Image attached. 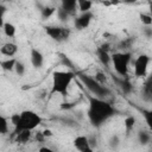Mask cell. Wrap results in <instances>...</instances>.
I'll use <instances>...</instances> for the list:
<instances>
[{
	"label": "cell",
	"instance_id": "cell-1",
	"mask_svg": "<svg viewBox=\"0 0 152 152\" xmlns=\"http://www.w3.org/2000/svg\"><path fill=\"white\" fill-rule=\"evenodd\" d=\"M116 114L115 107L106 101L104 99L96 97L93 95L88 96V110L87 115L89 119V122L99 128L101 127L104 122H107L110 118H113Z\"/></svg>",
	"mask_w": 152,
	"mask_h": 152
},
{
	"label": "cell",
	"instance_id": "cell-2",
	"mask_svg": "<svg viewBox=\"0 0 152 152\" xmlns=\"http://www.w3.org/2000/svg\"><path fill=\"white\" fill-rule=\"evenodd\" d=\"M10 122L14 127L13 134H17L21 131H34L43 122V118L34 110L25 109L20 113L12 114L10 118Z\"/></svg>",
	"mask_w": 152,
	"mask_h": 152
},
{
	"label": "cell",
	"instance_id": "cell-3",
	"mask_svg": "<svg viewBox=\"0 0 152 152\" xmlns=\"http://www.w3.org/2000/svg\"><path fill=\"white\" fill-rule=\"evenodd\" d=\"M76 75L74 71L70 70H56L52 72V80H51V89H50V96L53 95H61L66 96L68 90L70 88V84L75 80Z\"/></svg>",
	"mask_w": 152,
	"mask_h": 152
},
{
	"label": "cell",
	"instance_id": "cell-4",
	"mask_svg": "<svg viewBox=\"0 0 152 152\" xmlns=\"http://www.w3.org/2000/svg\"><path fill=\"white\" fill-rule=\"evenodd\" d=\"M131 62H132V53L129 51H116L112 53V65L115 72L122 78H125L128 75Z\"/></svg>",
	"mask_w": 152,
	"mask_h": 152
},
{
	"label": "cell",
	"instance_id": "cell-5",
	"mask_svg": "<svg viewBox=\"0 0 152 152\" xmlns=\"http://www.w3.org/2000/svg\"><path fill=\"white\" fill-rule=\"evenodd\" d=\"M80 81L84 84V87L91 93L93 96H96V97H101L103 99L104 96H108L110 94V90L107 86L104 84H101L100 82H97L95 80V77H91L89 75H84V74H81L80 76Z\"/></svg>",
	"mask_w": 152,
	"mask_h": 152
},
{
	"label": "cell",
	"instance_id": "cell-6",
	"mask_svg": "<svg viewBox=\"0 0 152 152\" xmlns=\"http://www.w3.org/2000/svg\"><path fill=\"white\" fill-rule=\"evenodd\" d=\"M45 33L55 42L62 43L69 39L71 34V30L65 26H58V25H49L44 27Z\"/></svg>",
	"mask_w": 152,
	"mask_h": 152
},
{
	"label": "cell",
	"instance_id": "cell-7",
	"mask_svg": "<svg viewBox=\"0 0 152 152\" xmlns=\"http://www.w3.org/2000/svg\"><path fill=\"white\" fill-rule=\"evenodd\" d=\"M151 58L146 53H141L139 55L134 62H133V71H134V76L138 78H145L147 76V71H148V65H150Z\"/></svg>",
	"mask_w": 152,
	"mask_h": 152
},
{
	"label": "cell",
	"instance_id": "cell-8",
	"mask_svg": "<svg viewBox=\"0 0 152 152\" xmlns=\"http://www.w3.org/2000/svg\"><path fill=\"white\" fill-rule=\"evenodd\" d=\"M72 145L78 152H93L91 142L87 135H83V134L77 135L72 140Z\"/></svg>",
	"mask_w": 152,
	"mask_h": 152
},
{
	"label": "cell",
	"instance_id": "cell-9",
	"mask_svg": "<svg viewBox=\"0 0 152 152\" xmlns=\"http://www.w3.org/2000/svg\"><path fill=\"white\" fill-rule=\"evenodd\" d=\"M93 18H94V14H93L91 12L80 13L78 15L75 17V19H74V25H75V27H76L77 30H84V28H87V27L90 25Z\"/></svg>",
	"mask_w": 152,
	"mask_h": 152
},
{
	"label": "cell",
	"instance_id": "cell-10",
	"mask_svg": "<svg viewBox=\"0 0 152 152\" xmlns=\"http://www.w3.org/2000/svg\"><path fill=\"white\" fill-rule=\"evenodd\" d=\"M96 56L100 61V63L104 66H109L112 64V55L108 51V44H103L100 48L96 49Z\"/></svg>",
	"mask_w": 152,
	"mask_h": 152
},
{
	"label": "cell",
	"instance_id": "cell-11",
	"mask_svg": "<svg viewBox=\"0 0 152 152\" xmlns=\"http://www.w3.org/2000/svg\"><path fill=\"white\" fill-rule=\"evenodd\" d=\"M30 61H31V65L34 69H39L44 64V55L38 49L32 48L30 51Z\"/></svg>",
	"mask_w": 152,
	"mask_h": 152
},
{
	"label": "cell",
	"instance_id": "cell-12",
	"mask_svg": "<svg viewBox=\"0 0 152 152\" xmlns=\"http://www.w3.org/2000/svg\"><path fill=\"white\" fill-rule=\"evenodd\" d=\"M0 52H1L2 56H6L8 58H13V56H15L17 52H18V45L15 43H12V42L5 43L1 46Z\"/></svg>",
	"mask_w": 152,
	"mask_h": 152
},
{
	"label": "cell",
	"instance_id": "cell-13",
	"mask_svg": "<svg viewBox=\"0 0 152 152\" xmlns=\"http://www.w3.org/2000/svg\"><path fill=\"white\" fill-rule=\"evenodd\" d=\"M61 8L64 10L70 17H75L78 7H77V0H64L61 4Z\"/></svg>",
	"mask_w": 152,
	"mask_h": 152
},
{
	"label": "cell",
	"instance_id": "cell-14",
	"mask_svg": "<svg viewBox=\"0 0 152 152\" xmlns=\"http://www.w3.org/2000/svg\"><path fill=\"white\" fill-rule=\"evenodd\" d=\"M32 138V132L31 131H21L17 134H14V140L18 144H25Z\"/></svg>",
	"mask_w": 152,
	"mask_h": 152
},
{
	"label": "cell",
	"instance_id": "cell-15",
	"mask_svg": "<svg viewBox=\"0 0 152 152\" xmlns=\"http://www.w3.org/2000/svg\"><path fill=\"white\" fill-rule=\"evenodd\" d=\"M2 31H4V34L8 38H13L15 36V32H17V27L10 23V21H5L2 23Z\"/></svg>",
	"mask_w": 152,
	"mask_h": 152
},
{
	"label": "cell",
	"instance_id": "cell-16",
	"mask_svg": "<svg viewBox=\"0 0 152 152\" xmlns=\"http://www.w3.org/2000/svg\"><path fill=\"white\" fill-rule=\"evenodd\" d=\"M18 59L15 58H6V59H2L1 61V69L5 70V71H14V68H15V64H17Z\"/></svg>",
	"mask_w": 152,
	"mask_h": 152
},
{
	"label": "cell",
	"instance_id": "cell-17",
	"mask_svg": "<svg viewBox=\"0 0 152 152\" xmlns=\"http://www.w3.org/2000/svg\"><path fill=\"white\" fill-rule=\"evenodd\" d=\"M93 1L90 0H77V7H78V12L80 13H87V12H91V7H93Z\"/></svg>",
	"mask_w": 152,
	"mask_h": 152
},
{
	"label": "cell",
	"instance_id": "cell-18",
	"mask_svg": "<svg viewBox=\"0 0 152 152\" xmlns=\"http://www.w3.org/2000/svg\"><path fill=\"white\" fill-rule=\"evenodd\" d=\"M142 90H144V94L146 96H148L150 99H152V71L146 76V80H145Z\"/></svg>",
	"mask_w": 152,
	"mask_h": 152
},
{
	"label": "cell",
	"instance_id": "cell-19",
	"mask_svg": "<svg viewBox=\"0 0 152 152\" xmlns=\"http://www.w3.org/2000/svg\"><path fill=\"white\" fill-rule=\"evenodd\" d=\"M57 10H58V8H56V7H53V6H46V7H44V8L40 11V15H42L43 20H46V19L51 18L55 13H57Z\"/></svg>",
	"mask_w": 152,
	"mask_h": 152
},
{
	"label": "cell",
	"instance_id": "cell-20",
	"mask_svg": "<svg viewBox=\"0 0 152 152\" xmlns=\"http://www.w3.org/2000/svg\"><path fill=\"white\" fill-rule=\"evenodd\" d=\"M134 126H135V118L133 115H129L124 120V127H125V131L127 134L133 131Z\"/></svg>",
	"mask_w": 152,
	"mask_h": 152
},
{
	"label": "cell",
	"instance_id": "cell-21",
	"mask_svg": "<svg viewBox=\"0 0 152 152\" xmlns=\"http://www.w3.org/2000/svg\"><path fill=\"white\" fill-rule=\"evenodd\" d=\"M151 133L146 132V131H140L138 133V141L141 145H148L151 142Z\"/></svg>",
	"mask_w": 152,
	"mask_h": 152
},
{
	"label": "cell",
	"instance_id": "cell-22",
	"mask_svg": "<svg viewBox=\"0 0 152 152\" xmlns=\"http://www.w3.org/2000/svg\"><path fill=\"white\" fill-rule=\"evenodd\" d=\"M141 115L146 126L150 128V131H152V109H141Z\"/></svg>",
	"mask_w": 152,
	"mask_h": 152
},
{
	"label": "cell",
	"instance_id": "cell-23",
	"mask_svg": "<svg viewBox=\"0 0 152 152\" xmlns=\"http://www.w3.org/2000/svg\"><path fill=\"white\" fill-rule=\"evenodd\" d=\"M10 119H7L6 116H4V115H1L0 116V133L2 134V135H5V134H7L8 133V131H10Z\"/></svg>",
	"mask_w": 152,
	"mask_h": 152
},
{
	"label": "cell",
	"instance_id": "cell-24",
	"mask_svg": "<svg viewBox=\"0 0 152 152\" xmlns=\"http://www.w3.org/2000/svg\"><path fill=\"white\" fill-rule=\"evenodd\" d=\"M139 20L144 26H152V17L150 13L140 12L139 13Z\"/></svg>",
	"mask_w": 152,
	"mask_h": 152
},
{
	"label": "cell",
	"instance_id": "cell-25",
	"mask_svg": "<svg viewBox=\"0 0 152 152\" xmlns=\"http://www.w3.org/2000/svg\"><path fill=\"white\" fill-rule=\"evenodd\" d=\"M25 70H26L25 64H24L21 61H18V62H17V64H15V68H14L15 74H17L18 76H23V75L25 74Z\"/></svg>",
	"mask_w": 152,
	"mask_h": 152
},
{
	"label": "cell",
	"instance_id": "cell-26",
	"mask_svg": "<svg viewBox=\"0 0 152 152\" xmlns=\"http://www.w3.org/2000/svg\"><path fill=\"white\" fill-rule=\"evenodd\" d=\"M119 86H120L121 90H122V91H125V93H129V91H131V89H132L131 83H129L127 80L122 78V77H121V81L119 82Z\"/></svg>",
	"mask_w": 152,
	"mask_h": 152
},
{
	"label": "cell",
	"instance_id": "cell-27",
	"mask_svg": "<svg viewBox=\"0 0 152 152\" xmlns=\"http://www.w3.org/2000/svg\"><path fill=\"white\" fill-rule=\"evenodd\" d=\"M57 17H58V19H59L61 21H66V20L70 18V15H69L64 10H62L61 7L57 10Z\"/></svg>",
	"mask_w": 152,
	"mask_h": 152
},
{
	"label": "cell",
	"instance_id": "cell-28",
	"mask_svg": "<svg viewBox=\"0 0 152 152\" xmlns=\"http://www.w3.org/2000/svg\"><path fill=\"white\" fill-rule=\"evenodd\" d=\"M95 80L97 81V82H100L101 84H104L106 83V75L103 74V72H101V71H97L96 74H95Z\"/></svg>",
	"mask_w": 152,
	"mask_h": 152
},
{
	"label": "cell",
	"instance_id": "cell-29",
	"mask_svg": "<svg viewBox=\"0 0 152 152\" xmlns=\"http://www.w3.org/2000/svg\"><path fill=\"white\" fill-rule=\"evenodd\" d=\"M131 44H132V39H125V40H122V42L120 43L119 48L122 49L124 51H126V49L131 48Z\"/></svg>",
	"mask_w": 152,
	"mask_h": 152
},
{
	"label": "cell",
	"instance_id": "cell-30",
	"mask_svg": "<svg viewBox=\"0 0 152 152\" xmlns=\"http://www.w3.org/2000/svg\"><path fill=\"white\" fill-rule=\"evenodd\" d=\"M142 32L147 38H152V26H145Z\"/></svg>",
	"mask_w": 152,
	"mask_h": 152
},
{
	"label": "cell",
	"instance_id": "cell-31",
	"mask_svg": "<svg viewBox=\"0 0 152 152\" xmlns=\"http://www.w3.org/2000/svg\"><path fill=\"white\" fill-rule=\"evenodd\" d=\"M38 152H56V151H55V150H52L51 147H48V146H42V147H39Z\"/></svg>",
	"mask_w": 152,
	"mask_h": 152
},
{
	"label": "cell",
	"instance_id": "cell-32",
	"mask_svg": "<svg viewBox=\"0 0 152 152\" xmlns=\"http://www.w3.org/2000/svg\"><path fill=\"white\" fill-rule=\"evenodd\" d=\"M43 135H44L45 138H48V137H51V135H52V132H51L50 129H45V131H43Z\"/></svg>",
	"mask_w": 152,
	"mask_h": 152
},
{
	"label": "cell",
	"instance_id": "cell-33",
	"mask_svg": "<svg viewBox=\"0 0 152 152\" xmlns=\"http://www.w3.org/2000/svg\"><path fill=\"white\" fill-rule=\"evenodd\" d=\"M148 13L151 14V17H152V1L151 2H148Z\"/></svg>",
	"mask_w": 152,
	"mask_h": 152
}]
</instances>
